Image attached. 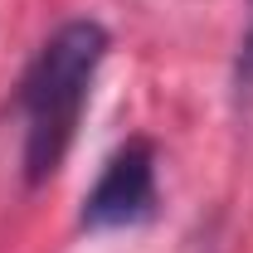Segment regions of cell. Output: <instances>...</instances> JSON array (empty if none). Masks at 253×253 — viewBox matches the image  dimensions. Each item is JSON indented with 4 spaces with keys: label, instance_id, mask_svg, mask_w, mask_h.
Returning a JSON list of instances; mask_svg holds the SVG:
<instances>
[{
    "label": "cell",
    "instance_id": "7a4b0ae2",
    "mask_svg": "<svg viewBox=\"0 0 253 253\" xmlns=\"http://www.w3.org/2000/svg\"><path fill=\"white\" fill-rule=\"evenodd\" d=\"M156 210V151L151 141H126L122 151H112L97 185L83 200V224L88 229H122L141 224Z\"/></svg>",
    "mask_w": 253,
    "mask_h": 253
},
{
    "label": "cell",
    "instance_id": "3957f363",
    "mask_svg": "<svg viewBox=\"0 0 253 253\" xmlns=\"http://www.w3.org/2000/svg\"><path fill=\"white\" fill-rule=\"evenodd\" d=\"M239 83L253 88V25H249V34H244V49H239Z\"/></svg>",
    "mask_w": 253,
    "mask_h": 253
},
{
    "label": "cell",
    "instance_id": "6da1fadb",
    "mask_svg": "<svg viewBox=\"0 0 253 253\" xmlns=\"http://www.w3.org/2000/svg\"><path fill=\"white\" fill-rule=\"evenodd\" d=\"M107 59V30L93 20H68L49 34L20 83V117H25V180L44 185L63 166L93 78Z\"/></svg>",
    "mask_w": 253,
    "mask_h": 253
}]
</instances>
